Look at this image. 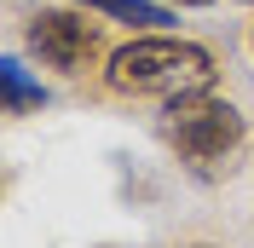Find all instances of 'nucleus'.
I'll use <instances>...</instances> for the list:
<instances>
[{
  "mask_svg": "<svg viewBox=\"0 0 254 248\" xmlns=\"http://www.w3.org/2000/svg\"><path fill=\"white\" fill-rule=\"evenodd\" d=\"M0 93H6V116H29L47 104V87H35L23 58H0Z\"/></svg>",
  "mask_w": 254,
  "mask_h": 248,
  "instance_id": "4",
  "label": "nucleus"
},
{
  "mask_svg": "<svg viewBox=\"0 0 254 248\" xmlns=\"http://www.w3.org/2000/svg\"><path fill=\"white\" fill-rule=\"evenodd\" d=\"M196 248H208V243H196Z\"/></svg>",
  "mask_w": 254,
  "mask_h": 248,
  "instance_id": "7",
  "label": "nucleus"
},
{
  "mask_svg": "<svg viewBox=\"0 0 254 248\" xmlns=\"http://www.w3.org/2000/svg\"><path fill=\"white\" fill-rule=\"evenodd\" d=\"M23 47H29L35 58L47 63V69L81 75V69L93 63V52H98V35H93V23H87L81 12H64V6H41V12L29 17V29H23Z\"/></svg>",
  "mask_w": 254,
  "mask_h": 248,
  "instance_id": "3",
  "label": "nucleus"
},
{
  "mask_svg": "<svg viewBox=\"0 0 254 248\" xmlns=\"http://www.w3.org/2000/svg\"><path fill=\"white\" fill-rule=\"evenodd\" d=\"M162 139L179 150V162H190L196 173H214L243 144V116H237V104H225L208 87V93L174 98V104L162 110Z\"/></svg>",
  "mask_w": 254,
  "mask_h": 248,
  "instance_id": "2",
  "label": "nucleus"
},
{
  "mask_svg": "<svg viewBox=\"0 0 254 248\" xmlns=\"http://www.w3.org/2000/svg\"><path fill=\"white\" fill-rule=\"evenodd\" d=\"M214 75H220L214 52L202 41H185V35H133L104 63L110 93H122V98H162V104L208 93Z\"/></svg>",
  "mask_w": 254,
  "mask_h": 248,
  "instance_id": "1",
  "label": "nucleus"
},
{
  "mask_svg": "<svg viewBox=\"0 0 254 248\" xmlns=\"http://www.w3.org/2000/svg\"><path fill=\"white\" fill-rule=\"evenodd\" d=\"M162 6H214V0H162Z\"/></svg>",
  "mask_w": 254,
  "mask_h": 248,
  "instance_id": "6",
  "label": "nucleus"
},
{
  "mask_svg": "<svg viewBox=\"0 0 254 248\" xmlns=\"http://www.w3.org/2000/svg\"><path fill=\"white\" fill-rule=\"evenodd\" d=\"M81 6L116 17V23H133V29H162V23H174V12H168L162 0H81Z\"/></svg>",
  "mask_w": 254,
  "mask_h": 248,
  "instance_id": "5",
  "label": "nucleus"
},
{
  "mask_svg": "<svg viewBox=\"0 0 254 248\" xmlns=\"http://www.w3.org/2000/svg\"><path fill=\"white\" fill-rule=\"evenodd\" d=\"M249 6H254V0H249Z\"/></svg>",
  "mask_w": 254,
  "mask_h": 248,
  "instance_id": "8",
  "label": "nucleus"
}]
</instances>
